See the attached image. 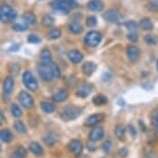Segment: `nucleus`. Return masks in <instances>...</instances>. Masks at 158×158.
Returning a JSON list of instances; mask_svg holds the SVG:
<instances>
[{
  "label": "nucleus",
  "mask_w": 158,
  "mask_h": 158,
  "mask_svg": "<svg viewBox=\"0 0 158 158\" xmlns=\"http://www.w3.org/2000/svg\"><path fill=\"white\" fill-rule=\"evenodd\" d=\"M83 110L77 106H66L62 108L60 112V117L63 121H73L82 115Z\"/></svg>",
  "instance_id": "nucleus-1"
},
{
  "label": "nucleus",
  "mask_w": 158,
  "mask_h": 158,
  "mask_svg": "<svg viewBox=\"0 0 158 158\" xmlns=\"http://www.w3.org/2000/svg\"><path fill=\"white\" fill-rule=\"evenodd\" d=\"M17 18V11L13 10L10 5H2L0 8V19L3 23L11 22Z\"/></svg>",
  "instance_id": "nucleus-2"
},
{
  "label": "nucleus",
  "mask_w": 158,
  "mask_h": 158,
  "mask_svg": "<svg viewBox=\"0 0 158 158\" xmlns=\"http://www.w3.org/2000/svg\"><path fill=\"white\" fill-rule=\"evenodd\" d=\"M38 74H40V79L44 82H51L52 80H54L50 63H43V62H40V65H38Z\"/></svg>",
  "instance_id": "nucleus-3"
},
{
  "label": "nucleus",
  "mask_w": 158,
  "mask_h": 158,
  "mask_svg": "<svg viewBox=\"0 0 158 158\" xmlns=\"http://www.w3.org/2000/svg\"><path fill=\"white\" fill-rule=\"evenodd\" d=\"M101 40H102V35H101L98 31H90L86 34L85 36V44L88 47L94 48L97 47L100 44Z\"/></svg>",
  "instance_id": "nucleus-4"
},
{
  "label": "nucleus",
  "mask_w": 158,
  "mask_h": 158,
  "mask_svg": "<svg viewBox=\"0 0 158 158\" xmlns=\"http://www.w3.org/2000/svg\"><path fill=\"white\" fill-rule=\"evenodd\" d=\"M23 83L25 87L30 91H36L38 88V83L34 76L30 71H25L23 74Z\"/></svg>",
  "instance_id": "nucleus-5"
},
{
  "label": "nucleus",
  "mask_w": 158,
  "mask_h": 158,
  "mask_svg": "<svg viewBox=\"0 0 158 158\" xmlns=\"http://www.w3.org/2000/svg\"><path fill=\"white\" fill-rule=\"evenodd\" d=\"M18 100L25 109H31L34 106V99L28 92L21 91L18 95Z\"/></svg>",
  "instance_id": "nucleus-6"
},
{
  "label": "nucleus",
  "mask_w": 158,
  "mask_h": 158,
  "mask_svg": "<svg viewBox=\"0 0 158 158\" xmlns=\"http://www.w3.org/2000/svg\"><path fill=\"white\" fill-rule=\"evenodd\" d=\"M67 148L70 153H73L76 157L81 156L83 153V150H84L83 143L80 141V139H71V141L68 143Z\"/></svg>",
  "instance_id": "nucleus-7"
},
{
  "label": "nucleus",
  "mask_w": 158,
  "mask_h": 158,
  "mask_svg": "<svg viewBox=\"0 0 158 158\" xmlns=\"http://www.w3.org/2000/svg\"><path fill=\"white\" fill-rule=\"evenodd\" d=\"M51 7H52L53 10L64 15H67L70 10L69 5L67 4L65 0H54V1L51 2Z\"/></svg>",
  "instance_id": "nucleus-8"
},
{
  "label": "nucleus",
  "mask_w": 158,
  "mask_h": 158,
  "mask_svg": "<svg viewBox=\"0 0 158 158\" xmlns=\"http://www.w3.org/2000/svg\"><path fill=\"white\" fill-rule=\"evenodd\" d=\"M103 18L106 21H108L109 23H115L118 24L122 21V17L121 15L119 14V11H117L116 10H106V13L103 14Z\"/></svg>",
  "instance_id": "nucleus-9"
},
{
  "label": "nucleus",
  "mask_w": 158,
  "mask_h": 158,
  "mask_svg": "<svg viewBox=\"0 0 158 158\" xmlns=\"http://www.w3.org/2000/svg\"><path fill=\"white\" fill-rule=\"evenodd\" d=\"M93 91V85L89 84V83H84L77 89L76 94L77 97L81 98H86L87 96L91 94V92Z\"/></svg>",
  "instance_id": "nucleus-10"
},
{
  "label": "nucleus",
  "mask_w": 158,
  "mask_h": 158,
  "mask_svg": "<svg viewBox=\"0 0 158 158\" xmlns=\"http://www.w3.org/2000/svg\"><path fill=\"white\" fill-rule=\"evenodd\" d=\"M104 118H106V116L103 114H100V113H98V114H93L91 116H89V117L85 120V126H88V127H91V126H94V125H97L98 123H100V122H102L104 120Z\"/></svg>",
  "instance_id": "nucleus-11"
},
{
  "label": "nucleus",
  "mask_w": 158,
  "mask_h": 158,
  "mask_svg": "<svg viewBox=\"0 0 158 158\" xmlns=\"http://www.w3.org/2000/svg\"><path fill=\"white\" fill-rule=\"evenodd\" d=\"M104 136V130L102 127H95L91 130L90 135H89V139L92 142H98L101 141Z\"/></svg>",
  "instance_id": "nucleus-12"
},
{
  "label": "nucleus",
  "mask_w": 158,
  "mask_h": 158,
  "mask_svg": "<svg viewBox=\"0 0 158 158\" xmlns=\"http://www.w3.org/2000/svg\"><path fill=\"white\" fill-rule=\"evenodd\" d=\"M28 148H29V150L31 151V153L37 157H41L44 154V148L41 147V145H40V143H37V142H31L30 144H29Z\"/></svg>",
  "instance_id": "nucleus-13"
},
{
  "label": "nucleus",
  "mask_w": 158,
  "mask_h": 158,
  "mask_svg": "<svg viewBox=\"0 0 158 158\" xmlns=\"http://www.w3.org/2000/svg\"><path fill=\"white\" fill-rule=\"evenodd\" d=\"M83 58H84V56H83L82 53L77 50H71L68 52V59H69V60L74 64L81 63Z\"/></svg>",
  "instance_id": "nucleus-14"
},
{
  "label": "nucleus",
  "mask_w": 158,
  "mask_h": 158,
  "mask_svg": "<svg viewBox=\"0 0 158 158\" xmlns=\"http://www.w3.org/2000/svg\"><path fill=\"white\" fill-rule=\"evenodd\" d=\"M127 56H128V59H129L131 62L138 61V59L139 58V48L135 46H129L127 48Z\"/></svg>",
  "instance_id": "nucleus-15"
},
{
  "label": "nucleus",
  "mask_w": 158,
  "mask_h": 158,
  "mask_svg": "<svg viewBox=\"0 0 158 158\" xmlns=\"http://www.w3.org/2000/svg\"><path fill=\"white\" fill-rule=\"evenodd\" d=\"M96 68H97V65L94 63L93 61H87V62H85L84 64H83V66H82V71H83V73L85 74V76H91L92 73H94L95 70H96Z\"/></svg>",
  "instance_id": "nucleus-16"
},
{
  "label": "nucleus",
  "mask_w": 158,
  "mask_h": 158,
  "mask_svg": "<svg viewBox=\"0 0 158 158\" xmlns=\"http://www.w3.org/2000/svg\"><path fill=\"white\" fill-rule=\"evenodd\" d=\"M57 135H55L54 132H48L43 136V142L44 145H47L48 147H53L56 142H57Z\"/></svg>",
  "instance_id": "nucleus-17"
},
{
  "label": "nucleus",
  "mask_w": 158,
  "mask_h": 158,
  "mask_svg": "<svg viewBox=\"0 0 158 158\" xmlns=\"http://www.w3.org/2000/svg\"><path fill=\"white\" fill-rule=\"evenodd\" d=\"M68 91L66 89H61V90L57 91L56 93L53 95V101L54 102H62V101H65L68 98Z\"/></svg>",
  "instance_id": "nucleus-18"
},
{
  "label": "nucleus",
  "mask_w": 158,
  "mask_h": 158,
  "mask_svg": "<svg viewBox=\"0 0 158 158\" xmlns=\"http://www.w3.org/2000/svg\"><path fill=\"white\" fill-rule=\"evenodd\" d=\"M27 150L23 146H18L10 153V158H26L27 157Z\"/></svg>",
  "instance_id": "nucleus-19"
},
{
  "label": "nucleus",
  "mask_w": 158,
  "mask_h": 158,
  "mask_svg": "<svg viewBox=\"0 0 158 158\" xmlns=\"http://www.w3.org/2000/svg\"><path fill=\"white\" fill-rule=\"evenodd\" d=\"M15 82L13 77H6L3 81V91L5 94H10L14 90Z\"/></svg>",
  "instance_id": "nucleus-20"
},
{
  "label": "nucleus",
  "mask_w": 158,
  "mask_h": 158,
  "mask_svg": "<svg viewBox=\"0 0 158 158\" xmlns=\"http://www.w3.org/2000/svg\"><path fill=\"white\" fill-rule=\"evenodd\" d=\"M87 7L93 11H101L103 10V3L100 0H90L87 4Z\"/></svg>",
  "instance_id": "nucleus-21"
},
{
  "label": "nucleus",
  "mask_w": 158,
  "mask_h": 158,
  "mask_svg": "<svg viewBox=\"0 0 158 158\" xmlns=\"http://www.w3.org/2000/svg\"><path fill=\"white\" fill-rule=\"evenodd\" d=\"M0 139H1L2 143H5V144H8L14 139V135L11 133V131L10 129H2L1 132H0Z\"/></svg>",
  "instance_id": "nucleus-22"
},
{
  "label": "nucleus",
  "mask_w": 158,
  "mask_h": 158,
  "mask_svg": "<svg viewBox=\"0 0 158 158\" xmlns=\"http://www.w3.org/2000/svg\"><path fill=\"white\" fill-rule=\"evenodd\" d=\"M125 135H126V128L123 124H118L115 128V135L120 141H124Z\"/></svg>",
  "instance_id": "nucleus-23"
},
{
  "label": "nucleus",
  "mask_w": 158,
  "mask_h": 158,
  "mask_svg": "<svg viewBox=\"0 0 158 158\" xmlns=\"http://www.w3.org/2000/svg\"><path fill=\"white\" fill-rule=\"evenodd\" d=\"M40 108L43 110V112L47 113V114H52L56 111V106L54 103L49 102V101H43L40 103Z\"/></svg>",
  "instance_id": "nucleus-24"
},
{
  "label": "nucleus",
  "mask_w": 158,
  "mask_h": 158,
  "mask_svg": "<svg viewBox=\"0 0 158 158\" xmlns=\"http://www.w3.org/2000/svg\"><path fill=\"white\" fill-rule=\"evenodd\" d=\"M92 101H93V103L95 106H104V104L108 103V98H106V95H103V94H97L93 97Z\"/></svg>",
  "instance_id": "nucleus-25"
},
{
  "label": "nucleus",
  "mask_w": 158,
  "mask_h": 158,
  "mask_svg": "<svg viewBox=\"0 0 158 158\" xmlns=\"http://www.w3.org/2000/svg\"><path fill=\"white\" fill-rule=\"evenodd\" d=\"M139 28L142 29V30H152L153 29V23L151 22L150 19H147V18H144V19H142L139 21Z\"/></svg>",
  "instance_id": "nucleus-26"
},
{
  "label": "nucleus",
  "mask_w": 158,
  "mask_h": 158,
  "mask_svg": "<svg viewBox=\"0 0 158 158\" xmlns=\"http://www.w3.org/2000/svg\"><path fill=\"white\" fill-rule=\"evenodd\" d=\"M68 29H69V31L73 34H80V33H82V31H83L82 25L79 22H71L69 25H68Z\"/></svg>",
  "instance_id": "nucleus-27"
},
{
  "label": "nucleus",
  "mask_w": 158,
  "mask_h": 158,
  "mask_svg": "<svg viewBox=\"0 0 158 158\" xmlns=\"http://www.w3.org/2000/svg\"><path fill=\"white\" fill-rule=\"evenodd\" d=\"M40 62L43 63H51L52 62V55L49 49H44L40 53Z\"/></svg>",
  "instance_id": "nucleus-28"
},
{
  "label": "nucleus",
  "mask_w": 158,
  "mask_h": 158,
  "mask_svg": "<svg viewBox=\"0 0 158 158\" xmlns=\"http://www.w3.org/2000/svg\"><path fill=\"white\" fill-rule=\"evenodd\" d=\"M23 18H24V22H25V24H27V25H33L35 23V21H36V17H35V15L33 13H31V11L25 13Z\"/></svg>",
  "instance_id": "nucleus-29"
},
{
  "label": "nucleus",
  "mask_w": 158,
  "mask_h": 158,
  "mask_svg": "<svg viewBox=\"0 0 158 158\" xmlns=\"http://www.w3.org/2000/svg\"><path fill=\"white\" fill-rule=\"evenodd\" d=\"M50 66H51V70H52V73H53V77H54V79H60L61 70H60V68H59L58 64H56L55 62H51Z\"/></svg>",
  "instance_id": "nucleus-30"
},
{
  "label": "nucleus",
  "mask_w": 158,
  "mask_h": 158,
  "mask_svg": "<svg viewBox=\"0 0 158 158\" xmlns=\"http://www.w3.org/2000/svg\"><path fill=\"white\" fill-rule=\"evenodd\" d=\"M14 128L16 129L17 132H19V133H26V132H27V129H26L25 124H24L23 122L20 121V120L15 121Z\"/></svg>",
  "instance_id": "nucleus-31"
},
{
  "label": "nucleus",
  "mask_w": 158,
  "mask_h": 158,
  "mask_svg": "<svg viewBox=\"0 0 158 158\" xmlns=\"http://www.w3.org/2000/svg\"><path fill=\"white\" fill-rule=\"evenodd\" d=\"M10 112H11V115H13L15 118H20L21 116L23 115L22 110H21V108L17 103H13L10 106Z\"/></svg>",
  "instance_id": "nucleus-32"
},
{
  "label": "nucleus",
  "mask_w": 158,
  "mask_h": 158,
  "mask_svg": "<svg viewBox=\"0 0 158 158\" xmlns=\"http://www.w3.org/2000/svg\"><path fill=\"white\" fill-rule=\"evenodd\" d=\"M151 121L154 128L158 132V109H155L151 113Z\"/></svg>",
  "instance_id": "nucleus-33"
},
{
  "label": "nucleus",
  "mask_w": 158,
  "mask_h": 158,
  "mask_svg": "<svg viewBox=\"0 0 158 158\" xmlns=\"http://www.w3.org/2000/svg\"><path fill=\"white\" fill-rule=\"evenodd\" d=\"M55 20L54 18L52 16H50V15H46V16L43 17V19H41V23H43V25L47 26V27H50V26H52L53 24H54Z\"/></svg>",
  "instance_id": "nucleus-34"
},
{
  "label": "nucleus",
  "mask_w": 158,
  "mask_h": 158,
  "mask_svg": "<svg viewBox=\"0 0 158 158\" xmlns=\"http://www.w3.org/2000/svg\"><path fill=\"white\" fill-rule=\"evenodd\" d=\"M61 36V30L58 28H55V29H52L49 33V38L50 40H57Z\"/></svg>",
  "instance_id": "nucleus-35"
},
{
  "label": "nucleus",
  "mask_w": 158,
  "mask_h": 158,
  "mask_svg": "<svg viewBox=\"0 0 158 158\" xmlns=\"http://www.w3.org/2000/svg\"><path fill=\"white\" fill-rule=\"evenodd\" d=\"M112 148H113L112 141H110V139H106V141L102 144V150H103L104 152H106V154H110V153H111Z\"/></svg>",
  "instance_id": "nucleus-36"
},
{
  "label": "nucleus",
  "mask_w": 158,
  "mask_h": 158,
  "mask_svg": "<svg viewBox=\"0 0 158 158\" xmlns=\"http://www.w3.org/2000/svg\"><path fill=\"white\" fill-rule=\"evenodd\" d=\"M13 28H14V30H16V31L23 32V31L27 30V25L23 23H16V24H14Z\"/></svg>",
  "instance_id": "nucleus-37"
},
{
  "label": "nucleus",
  "mask_w": 158,
  "mask_h": 158,
  "mask_svg": "<svg viewBox=\"0 0 158 158\" xmlns=\"http://www.w3.org/2000/svg\"><path fill=\"white\" fill-rule=\"evenodd\" d=\"M86 24H87L88 27H94L97 24V19L94 16H89L87 18V21H86Z\"/></svg>",
  "instance_id": "nucleus-38"
},
{
  "label": "nucleus",
  "mask_w": 158,
  "mask_h": 158,
  "mask_svg": "<svg viewBox=\"0 0 158 158\" xmlns=\"http://www.w3.org/2000/svg\"><path fill=\"white\" fill-rule=\"evenodd\" d=\"M148 7L152 11H158V0H150L148 3Z\"/></svg>",
  "instance_id": "nucleus-39"
},
{
  "label": "nucleus",
  "mask_w": 158,
  "mask_h": 158,
  "mask_svg": "<svg viewBox=\"0 0 158 158\" xmlns=\"http://www.w3.org/2000/svg\"><path fill=\"white\" fill-rule=\"evenodd\" d=\"M125 26H126V28L130 32H135L136 28H138V24H136L135 22H133V21H129V22H127L126 24H125Z\"/></svg>",
  "instance_id": "nucleus-40"
},
{
  "label": "nucleus",
  "mask_w": 158,
  "mask_h": 158,
  "mask_svg": "<svg viewBox=\"0 0 158 158\" xmlns=\"http://www.w3.org/2000/svg\"><path fill=\"white\" fill-rule=\"evenodd\" d=\"M128 154H129V150L126 148V147H122L119 149L118 151V155L120 156L121 158H126L128 156Z\"/></svg>",
  "instance_id": "nucleus-41"
},
{
  "label": "nucleus",
  "mask_w": 158,
  "mask_h": 158,
  "mask_svg": "<svg viewBox=\"0 0 158 158\" xmlns=\"http://www.w3.org/2000/svg\"><path fill=\"white\" fill-rule=\"evenodd\" d=\"M145 40H146V43L149 44H155L157 43L156 36H153V35H146Z\"/></svg>",
  "instance_id": "nucleus-42"
},
{
  "label": "nucleus",
  "mask_w": 158,
  "mask_h": 158,
  "mask_svg": "<svg viewBox=\"0 0 158 158\" xmlns=\"http://www.w3.org/2000/svg\"><path fill=\"white\" fill-rule=\"evenodd\" d=\"M28 43H31V44H38V43H40V38L36 36V35H34V34H31V35H29L28 36Z\"/></svg>",
  "instance_id": "nucleus-43"
},
{
  "label": "nucleus",
  "mask_w": 158,
  "mask_h": 158,
  "mask_svg": "<svg viewBox=\"0 0 158 158\" xmlns=\"http://www.w3.org/2000/svg\"><path fill=\"white\" fill-rule=\"evenodd\" d=\"M148 142L149 144L151 145H155L157 143V136L155 135V132H151L150 133V136H148Z\"/></svg>",
  "instance_id": "nucleus-44"
},
{
  "label": "nucleus",
  "mask_w": 158,
  "mask_h": 158,
  "mask_svg": "<svg viewBox=\"0 0 158 158\" xmlns=\"http://www.w3.org/2000/svg\"><path fill=\"white\" fill-rule=\"evenodd\" d=\"M128 40L130 41H132V43H135L136 40H138V34H136V32H130L129 34L127 35Z\"/></svg>",
  "instance_id": "nucleus-45"
},
{
  "label": "nucleus",
  "mask_w": 158,
  "mask_h": 158,
  "mask_svg": "<svg viewBox=\"0 0 158 158\" xmlns=\"http://www.w3.org/2000/svg\"><path fill=\"white\" fill-rule=\"evenodd\" d=\"M128 130H129L130 135L132 136V138H135V136H136V133H138V131H136L135 127L133 126V125H128Z\"/></svg>",
  "instance_id": "nucleus-46"
},
{
  "label": "nucleus",
  "mask_w": 158,
  "mask_h": 158,
  "mask_svg": "<svg viewBox=\"0 0 158 158\" xmlns=\"http://www.w3.org/2000/svg\"><path fill=\"white\" fill-rule=\"evenodd\" d=\"M65 1L67 2V4L69 5V7L70 8H76L77 7V0H65Z\"/></svg>",
  "instance_id": "nucleus-47"
},
{
  "label": "nucleus",
  "mask_w": 158,
  "mask_h": 158,
  "mask_svg": "<svg viewBox=\"0 0 158 158\" xmlns=\"http://www.w3.org/2000/svg\"><path fill=\"white\" fill-rule=\"evenodd\" d=\"M11 67H13V68H10L11 74H15V76H17V74L19 73V67H18V65H13Z\"/></svg>",
  "instance_id": "nucleus-48"
},
{
  "label": "nucleus",
  "mask_w": 158,
  "mask_h": 158,
  "mask_svg": "<svg viewBox=\"0 0 158 158\" xmlns=\"http://www.w3.org/2000/svg\"><path fill=\"white\" fill-rule=\"evenodd\" d=\"M93 143L94 142H92V141H90V143H88L87 148H88V150L90 151V152H93V151L96 150V147H95V146L93 145Z\"/></svg>",
  "instance_id": "nucleus-49"
},
{
  "label": "nucleus",
  "mask_w": 158,
  "mask_h": 158,
  "mask_svg": "<svg viewBox=\"0 0 158 158\" xmlns=\"http://www.w3.org/2000/svg\"><path fill=\"white\" fill-rule=\"evenodd\" d=\"M143 158H156V156H155V155L152 153V152H150V153H146Z\"/></svg>",
  "instance_id": "nucleus-50"
},
{
  "label": "nucleus",
  "mask_w": 158,
  "mask_h": 158,
  "mask_svg": "<svg viewBox=\"0 0 158 158\" xmlns=\"http://www.w3.org/2000/svg\"><path fill=\"white\" fill-rule=\"evenodd\" d=\"M157 68H158V61H157Z\"/></svg>",
  "instance_id": "nucleus-51"
}]
</instances>
